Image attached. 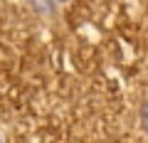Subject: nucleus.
<instances>
[{"label":"nucleus","mask_w":148,"mask_h":143,"mask_svg":"<svg viewBox=\"0 0 148 143\" xmlns=\"http://www.w3.org/2000/svg\"><path fill=\"white\" fill-rule=\"evenodd\" d=\"M57 3H67V0H57Z\"/></svg>","instance_id":"1"}]
</instances>
